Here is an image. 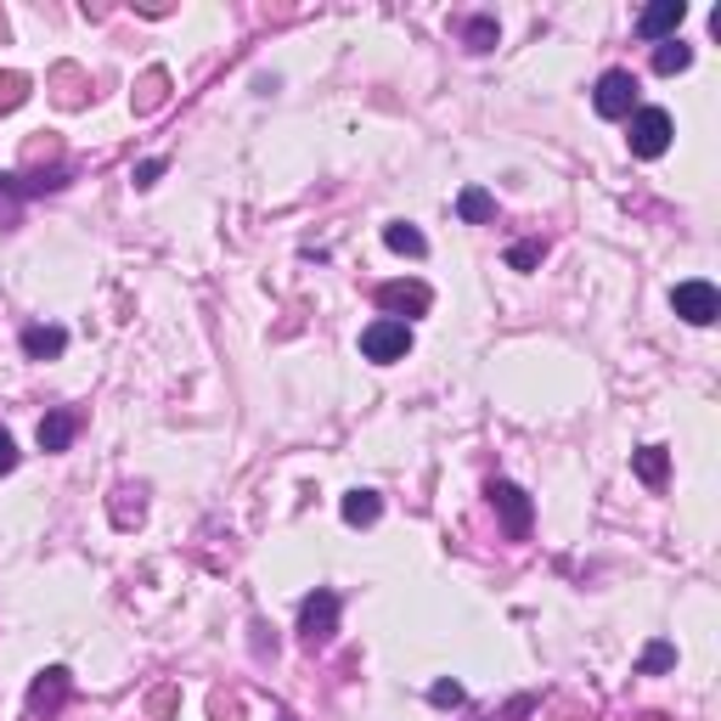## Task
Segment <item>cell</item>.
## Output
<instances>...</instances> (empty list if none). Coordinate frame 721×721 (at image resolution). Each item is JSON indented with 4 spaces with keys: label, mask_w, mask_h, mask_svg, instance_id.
<instances>
[{
    "label": "cell",
    "mask_w": 721,
    "mask_h": 721,
    "mask_svg": "<svg viewBox=\"0 0 721 721\" xmlns=\"http://www.w3.org/2000/svg\"><path fill=\"white\" fill-rule=\"evenodd\" d=\"M406 350H412V327H406V321H395V316H378V321L361 332V356H367V361H378V367L406 361Z\"/></svg>",
    "instance_id": "obj_1"
},
{
    "label": "cell",
    "mask_w": 721,
    "mask_h": 721,
    "mask_svg": "<svg viewBox=\"0 0 721 721\" xmlns=\"http://www.w3.org/2000/svg\"><path fill=\"white\" fill-rule=\"evenodd\" d=\"M670 135H677V124H670V113L665 108H637L632 113V159H665V148H670Z\"/></svg>",
    "instance_id": "obj_2"
},
{
    "label": "cell",
    "mask_w": 721,
    "mask_h": 721,
    "mask_svg": "<svg viewBox=\"0 0 721 721\" xmlns=\"http://www.w3.org/2000/svg\"><path fill=\"white\" fill-rule=\"evenodd\" d=\"M670 310H677L688 327H710L715 316H721V294H715V287L710 282H677V287H670Z\"/></svg>",
    "instance_id": "obj_3"
},
{
    "label": "cell",
    "mask_w": 721,
    "mask_h": 721,
    "mask_svg": "<svg viewBox=\"0 0 721 721\" xmlns=\"http://www.w3.org/2000/svg\"><path fill=\"white\" fill-rule=\"evenodd\" d=\"M332 632H339V592H310L305 598V609H299V637L310 643V648H321V643H332Z\"/></svg>",
    "instance_id": "obj_4"
},
{
    "label": "cell",
    "mask_w": 721,
    "mask_h": 721,
    "mask_svg": "<svg viewBox=\"0 0 721 721\" xmlns=\"http://www.w3.org/2000/svg\"><path fill=\"white\" fill-rule=\"evenodd\" d=\"M592 102H598L603 119H626V113H637V74L609 68V74L598 79V90H592Z\"/></svg>",
    "instance_id": "obj_5"
},
{
    "label": "cell",
    "mask_w": 721,
    "mask_h": 721,
    "mask_svg": "<svg viewBox=\"0 0 721 721\" xmlns=\"http://www.w3.org/2000/svg\"><path fill=\"white\" fill-rule=\"evenodd\" d=\"M491 502H496V513H502V524H507L513 542L531 536V496H524L518 485H507V479H491Z\"/></svg>",
    "instance_id": "obj_6"
},
{
    "label": "cell",
    "mask_w": 721,
    "mask_h": 721,
    "mask_svg": "<svg viewBox=\"0 0 721 721\" xmlns=\"http://www.w3.org/2000/svg\"><path fill=\"white\" fill-rule=\"evenodd\" d=\"M378 305H383V310H395V316H406V310L423 316L428 305H435V294H428L423 282H383V287H378Z\"/></svg>",
    "instance_id": "obj_7"
},
{
    "label": "cell",
    "mask_w": 721,
    "mask_h": 721,
    "mask_svg": "<svg viewBox=\"0 0 721 721\" xmlns=\"http://www.w3.org/2000/svg\"><path fill=\"white\" fill-rule=\"evenodd\" d=\"M688 18V0H654V7L637 18V34L643 40H665V34H677Z\"/></svg>",
    "instance_id": "obj_8"
},
{
    "label": "cell",
    "mask_w": 721,
    "mask_h": 721,
    "mask_svg": "<svg viewBox=\"0 0 721 721\" xmlns=\"http://www.w3.org/2000/svg\"><path fill=\"white\" fill-rule=\"evenodd\" d=\"M74 435H79V412L74 406H57V412L40 417V451H68Z\"/></svg>",
    "instance_id": "obj_9"
},
{
    "label": "cell",
    "mask_w": 721,
    "mask_h": 721,
    "mask_svg": "<svg viewBox=\"0 0 721 721\" xmlns=\"http://www.w3.org/2000/svg\"><path fill=\"white\" fill-rule=\"evenodd\" d=\"M63 699H68V670H63V665L40 670V682H34V693H29V710H57Z\"/></svg>",
    "instance_id": "obj_10"
},
{
    "label": "cell",
    "mask_w": 721,
    "mask_h": 721,
    "mask_svg": "<svg viewBox=\"0 0 721 721\" xmlns=\"http://www.w3.org/2000/svg\"><path fill=\"white\" fill-rule=\"evenodd\" d=\"M68 350V332L63 327H23V356L45 361V356H63Z\"/></svg>",
    "instance_id": "obj_11"
},
{
    "label": "cell",
    "mask_w": 721,
    "mask_h": 721,
    "mask_svg": "<svg viewBox=\"0 0 721 721\" xmlns=\"http://www.w3.org/2000/svg\"><path fill=\"white\" fill-rule=\"evenodd\" d=\"M383 243H390L395 254H412V260L428 254V237H423L417 226H406V220H390V226H383Z\"/></svg>",
    "instance_id": "obj_12"
},
{
    "label": "cell",
    "mask_w": 721,
    "mask_h": 721,
    "mask_svg": "<svg viewBox=\"0 0 721 721\" xmlns=\"http://www.w3.org/2000/svg\"><path fill=\"white\" fill-rule=\"evenodd\" d=\"M378 513H383L378 491H350L345 496V524H356V531H361V524H378Z\"/></svg>",
    "instance_id": "obj_13"
},
{
    "label": "cell",
    "mask_w": 721,
    "mask_h": 721,
    "mask_svg": "<svg viewBox=\"0 0 721 721\" xmlns=\"http://www.w3.org/2000/svg\"><path fill=\"white\" fill-rule=\"evenodd\" d=\"M665 473H670V451L665 446H643L637 451V479H643V485H665Z\"/></svg>",
    "instance_id": "obj_14"
},
{
    "label": "cell",
    "mask_w": 721,
    "mask_h": 721,
    "mask_svg": "<svg viewBox=\"0 0 721 721\" xmlns=\"http://www.w3.org/2000/svg\"><path fill=\"white\" fill-rule=\"evenodd\" d=\"M688 63H693V52H688L682 40H665L659 52H654V74H682Z\"/></svg>",
    "instance_id": "obj_15"
},
{
    "label": "cell",
    "mask_w": 721,
    "mask_h": 721,
    "mask_svg": "<svg viewBox=\"0 0 721 721\" xmlns=\"http://www.w3.org/2000/svg\"><path fill=\"white\" fill-rule=\"evenodd\" d=\"M457 209H462V220H473V226H479V220H491V215H496V204H491V192H485V186H468V192H462V204H457Z\"/></svg>",
    "instance_id": "obj_16"
},
{
    "label": "cell",
    "mask_w": 721,
    "mask_h": 721,
    "mask_svg": "<svg viewBox=\"0 0 721 721\" xmlns=\"http://www.w3.org/2000/svg\"><path fill=\"white\" fill-rule=\"evenodd\" d=\"M164 85H170V79H164V74L153 68L148 79H141V96H135V108H141V113H153V108L164 102Z\"/></svg>",
    "instance_id": "obj_17"
},
{
    "label": "cell",
    "mask_w": 721,
    "mask_h": 721,
    "mask_svg": "<svg viewBox=\"0 0 721 721\" xmlns=\"http://www.w3.org/2000/svg\"><path fill=\"white\" fill-rule=\"evenodd\" d=\"M23 96H29V79H23V74H0V113L18 108Z\"/></svg>",
    "instance_id": "obj_18"
},
{
    "label": "cell",
    "mask_w": 721,
    "mask_h": 721,
    "mask_svg": "<svg viewBox=\"0 0 721 721\" xmlns=\"http://www.w3.org/2000/svg\"><path fill=\"white\" fill-rule=\"evenodd\" d=\"M491 45H496V23L491 18H473L468 23V52H491Z\"/></svg>",
    "instance_id": "obj_19"
},
{
    "label": "cell",
    "mask_w": 721,
    "mask_h": 721,
    "mask_svg": "<svg viewBox=\"0 0 721 721\" xmlns=\"http://www.w3.org/2000/svg\"><path fill=\"white\" fill-rule=\"evenodd\" d=\"M536 260H542V243H513V249H507V265H513V271H531Z\"/></svg>",
    "instance_id": "obj_20"
},
{
    "label": "cell",
    "mask_w": 721,
    "mask_h": 721,
    "mask_svg": "<svg viewBox=\"0 0 721 721\" xmlns=\"http://www.w3.org/2000/svg\"><path fill=\"white\" fill-rule=\"evenodd\" d=\"M665 665H677V648H670V643H654V648L643 654V670H665Z\"/></svg>",
    "instance_id": "obj_21"
},
{
    "label": "cell",
    "mask_w": 721,
    "mask_h": 721,
    "mask_svg": "<svg viewBox=\"0 0 721 721\" xmlns=\"http://www.w3.org/2000/svg\"><path fill=\"white\" fill-rule=\"evenodd\" d=\"M428 699H435V704H462V682H435Z\"/></svg>",
    "instance_id": "obj_22"
},
{
    "label": "cell",
    "mask_w": 721,
    "mask_h": 721,
    "mask_svg": "<svg viewBox=\"0 0 721 721\" xmlns=\"http://www.w3.org/2000/svg\"><path fill=\"white\" fill-rule=\"evenodd\" d=\"M12 468H18V440L0 428V473H12Z\"/></svg>",
    "instance_id": "obj_23"
},
{
    "label": "cell",
    "mask_w": 721,
    "mask_h": 721,
    "mask_svg": "<svg viewBox=\"0 0 721 721\" xmlns=\"http://www.w3.org/2000/svg\"><path fill=\"white\" fill-rule=\"evenodd\" d=\"M164 175V159H148V164H135V186H153Z\"/></svg>",
    "instance_id": "obj_24"
}]
</instances>
